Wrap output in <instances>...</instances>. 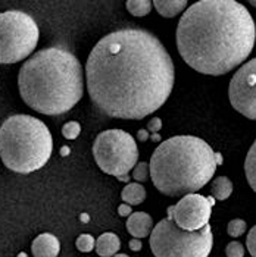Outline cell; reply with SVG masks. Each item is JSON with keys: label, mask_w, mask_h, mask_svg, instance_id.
Segmentation results:
<instances>
[{"label": "cell", "mask_w": 256, "mask_h": 257, "mask_svg": "<svg viewBox=\"0 0 256 257\" xmlns=\"http://www.w3.org/2000/svg\"><path fill=\"white\" fill-rule=\"evenodd\" d=\"M75 245H77V248L81 253H90L96 247V239L92 237L90 234H82V235H79L77 238Z\"/></svg>", "instance_id": "cell-19"}, {"label": "cell", "mask_w": 256, "mask_h": 257, "mask_svg": "<svg viewBox=\"0 0 256 257\" xmlns=\"http://www.w3.org/2000/svg\"><path fill=\"white\" fill-rule=\"evenodd\" d=\"M225 253H227V257H243L244 256V247L238 241H231L230 244H227Z\"/></svg>", "instance_id": "cell-23"}, {"label": "cell", "mask_w": 256, "mask_h": 257, "mask_svg": "<svg viewBox=\"0 0 256 257\" xmlns=\"http://www.w3.org/2000/svg\"><path fill=\"white\" fill-rule=\"evenodd\" d=\"M39 37V25L31 15L22 11L0 14V63L9 65L28 58Z\"/></svg>", "instance_id": "cell-7"}, {"label": "cell", "mask_w": 256, "mask_h": 257, "mask_svg": "<svg viewBox=\"0 0 256 257\" xmlns=\"http://www.w3.org/2000/svg\"><path fill=\"white\" fill-rule=\"evenodd\" d=\"M228 97L238 113L256 120V58L237 69L230 81Z\"/></svg>", "instance_id": "cell-9"}, {"label": "cell", "mask_w": 256, "mask_h": 257, "mask_svg": "<svg viewBox=\"0 0 256 257\" xmlns=\"http://www.w3.org/2000/svg\"><path fill=\"white\" fill-rule=\"evenodd\" d=\"M121 198L130 206H137L146 200V190L138 182H133V184L128 182L121 193Z\"/></svg>", "instance_id": "cell-15"}, {"label": "cell", "mask_w": 256, "mask_h": 257, "mask_svg": "<svg viewBox=\"0 0 256 257\" xmlns=\"http://www.w3.org/2000/svg\"><path fill=\"white\" fill-rule=\"evenodd\" d=\"M160 128H162L160 118H152L149 120V123H147V131L152 133V134H158L159 131H160Z\"/></svg>", "instance_id": "cell-25"}, {"label": "cell", "mask_w": 256, "mask_h": 257, "mask_svg": "<svg viewBox=\"0 0 256 257\" xmlns=\"http://www.w3.org/2000/svg\"><path fill=\"white\" fill-rule=\"evenodd\" d=\"M222 162H224V158H222V155L221 153H215V163L218 165H222Z\"/></svg>", "instance_id": "cell-29"}, {"label": "cell", "mask_w": 256, "mask_h": 257, "mask_svg": "<svg viewBox=\"0 0 256 257\" xmlns=\"http://www.w3.org/2000/svg\"><path fill=\"white\" fill-rule=\"evenodd\" d=\"M68 153H69V149H68V147H62V152H60V155H62V156H66Z\"/></svg>", "instance_id": "cell-30"}, {"label": "cell", "mask_w": 256, "mask_h": 257, "mask_svg": "<svg viewBox=\"0 0 256 257\" xmlns=\"http://www.w3.org/2000/svg\"><path fill=\"white\" fill-rule=\"evenodd\" d=\"M137 139L140 141H146V140H149V131L147 130H140L137 134Z\"/></svg>", "instance_id": "cell-28"}, {"label": "cell", "mask_w": 256, "mask_h": 257, "mask_svg": "<svg viewBox=\"0 0 256 257\" xmlns=\"http://www.w3.org/2000/svg\"><path fill=\"white\" fill-rule=\"evenodd\" d=\"M246 245L250 253V256L256 257V225L249 231L247 238H246Z\"/></svg>", "instance_id": "cell-24"}, {"label": "cell", "mask_w": 256, "mask_h": 257, "mask_svg": "<svg viewBox=\"0 0 256 257\" xmlns=\"http://www.w3.org/2000/svg\"><path fill=\"white\" fill-rule=\"evenodd\" d=\"M152 2L150 0H128L125 3L128 12L133 17H146L152 11Z\"/></svg>", "instance_id": "cell-18"}, {"label": "cell", "mask_w": 256, "mask_h": 257, "mask_svg": "<svg viewBox=\"0 0 256 257\" xmlns=\"http://www.w3.org/2000/svg\"><path fill=\"white\" fill-rule=\"evenodd\" d=\"M153 220L152 216L146 212H136L131 213L127 220V229L134 238H146L152 232Z\"/></svg>", "instance_id": "cell-12"}, {"label": "cell", "mask_w": 256, "mask_h": 257, "mask_svg": "<svg viewBox=\"0 0 256 257\" xmlns=\"http://www.w3.org/2000/svg\"><path fill=\"white\" fill-rule=\"evenodd\" d=\"M93 158L105 174L117 178L127 175L137 165L136 140L122 130L103 131L95 140Z\"/></svg>", "instance_id": "cell-8"}, {"label": "cell", "mask_w": 256, "mask_h": 257, "mask_svg": "<svg viewBox=\"0 0 256 257\" xmlns=\"http://www.w3.org/2000/svg\"><path fill=\"white\" fill-rule=\"evenodd\" d=\"M211 213L212 206L209 204L208 198L197 193L183 196L176 206L168 207V216L186 231H197L208 225Z\"/></svg>", "instance_id": "cell-10"}, {"label": "cell", "mask_w": 256, "mask_h": 257, "mask_svg": "<svg viewBox=\"0 0 256 257\" xmlns=\"http://www.w3.org/2000/svg\"><path fill=\"white\" fill-rule=\"evenodd\" d=\"M250 5H252V6H255V8H256V2H250Z\"/></svg>", "instance_id": "cell-36"}, {"label": "cell", "mask_w": 256, "mask_h": 257, "mask_svg": "<svg viewBox=\"0 0 256 257\" xmlns=\"http://www.w3.org/2000/svg\"><path fill=\"white\" fill-rule=\"evenodd\" d=\"M18 257H28V256H27L25 253H20V254H18Z\"/></svg>", "instance_id": "cell-35"}, {"label": "cell", "mask_w": 256, "mask_h": 257, "mask_svg": "<svg viewBox=\"0 0 256 257\" xmlns=\"http://www.w3.org/2000/svg\"><path fill=\"white\" fill-rule=\"evenodd\" d=\"M131 212H133V209H131V206H130V204H127V203L121 204V206L118 207L119 216H122V218H128V216L131 215Z\"/></svg>", "instance_id": "cell-26"}, {"label": "cell", "mask_w": 256, "mask_h": 257, "mask_svg": "<svg viewBox=\"0 0 256 257\" xmlns=\"http://www.w3.org/2000/svg\"><path fill=\"white\" fill-rule=\"evenodd\" d=\"M256 27L250 12L234 0H200L178 22L177 47L183 60L205 75H224L253 50Z\"/></svg>", "instance_id": "cell-2"}, {"label": "cell", "mask_w": 256, "mask_h": 257, "mask_svg": "<svg viewBox=\"0 0 256 257\" xmlns=\"http://www.w3.org/2000/svg\"><path fill=\"white\" fill-rule=\"evenodd\" d=\"M119 181H128L130 179V175H122V177H119Z\"/></svg>", "instance_id": "cell-33"}, {"label": "cell", "mask_w": 256, "mask_h": 257, "mask_svg": "<svg viewBox=\"0 0 256 257\" xmlns=\"http://www.w3.org/2000/svg\"><path fill=\"white\" fill-rule=\"evenodd\" d=\"M112 257H128V256H127V254H118V253H117L115 256H112Z\"/></svg>", "instance_id": "cell-34"}, {"label": "cell", "mask_w": 256, "mask_h": 257, "mask_svg": "<svg viewBox=\"0 0 256 257\" xmlns=\"http://www.w3.org/2000/svg\"><path fill=\"white\" fill-rule=\"evenodd\" d=\"M18 87L22 100L36 112L49 116L66 113L84 93L81 63L63 47L43 49L22 65Z\"/></svg>", "instance_id": "cell-3"}, {"label": "cell", "mask_w": 256, "mask_h": 257, "mask_svg": "<svg viewBox=\"0 0 256 257\" xmlns=\"http://www.w3.org/2000/svg\"><path fill=\"white\" fill-rule=\"evenodd\" d=\"M227 232L230 237H240L246 232V222L243 219H233L228 222Z\"/></svg>", "instance_id": "cell-20"}, {"label": "cell", "mask_w": 256, "mask_h": 257, "mask_svg": "<svg viewBox=\"0 0 256 257\" xmlns=\"http://www.w3.org/2000/svg\"><path fill=\"white\" fill-rule=\"evenodd\" d=\"M53 140L49 128L30 115H14L0 126V158L18 174L41 169L52 156Z\"/></svg>", "instance_id": "cell-5"}, {"label": "cell", "mask_w": 256, "mask_h": 257, "mask_svg": "<svg viewBox=\"0 0 256 257\" xmlns=\"http://www.w3.org/2000/svg\"><path fill=\"white\" fill-rule=\"evenodd\" d=\"M130 248H131L133 251H140V250H141V242H140L138 238H133V239L130 241Z\"/></svg>", "instance_id": "cell-27"}, {"label": "cell", "mask_w": 256, "mask_h": 257, "mask_svg": "<svg viewBox=\"0 0 256 257\" xmlns=\"http://www.w3.org/2000/svg\"><path fill=\"white\" fill-rule=\"evenodd\" d=\"M244 174L246 179L250 185V188L256 193V140L252 144V147L249 149L246 160H244Z\"/></svg>", "instance_id": "cell-17"}, {"label": "cell", "mask_w": 256, "mask_h": 257, "mask_svg": "<svg viewBox=\"0 0 256 257\" xmlns=\"http://www.w3.org/2000/svg\"><path fill=\"white\" fill-rule=\"evenodd\" d=\"M174 63L152 33L122 28L99 41L86 63L90 100L106 116L143 119L168 100Z\"/></svg>", "instance_id": "cell-1"}, {"label": "cell", "mask_w": 256, "mask_h": 257, "mask_svg": "<svg viewBox=\"0 0 256 257\" xmlns=\"http://www.w3.org/2000/svg\"><path fill=\"white\" fill-rule=\"evenodd\" d=\"M31 251L34 257H58L60 251V242L53 234H40L34 238Z\"/></svg>", "instance_id": "cell-11"}, {"label": "cell", "mask_w": 256, "mask_h": 257, "mask_svg": "<svg viewBox=\"0 0 256 257\" xmlns=\"http://www.w3.org/2000/svg\"><path fill=\"white\" fill-rule=\"evenodd\" d=\"M211 193L215 200H227L233 193V182L227 177H218L211 184Z\"/></svg>", "instance_id": "cell-16"}, {"label": "cell", "mask_w": 256, "mask_h": 257, "mask_svg": "<svg viewBox=\"0 0 256 257\" xmlns=\"http://www.w3.org/2000/svg\"><path fill=\"white\" fill-rule=\"evenodd\" d=\"M149 169L159 193L169 197L193 194L214 177L215 152L199 137L176 136L156 147Z\"/></svg>", "instance_id": "cell-4"}, {"label": "cell", "mask_w": 256, "mask_h": 257, "mask_svg": "<svg viewBox=\"0 0 256 257\" xmlns=\"http://www.w3.org/2000/svg\"><path fill=\"white\" fill-rule=\"evenodd\" d=\"M208 198V201H209V204H211V206H214V204H215V198L214 197H206Z\"/></svg>", "instance_id": "cell-32"}, {"label": "cell", "mask_w": 256, "mask_h": 257, "mask_svg": "<svg viewBox=\"0 0 256 257\" xmlns=\"http://www.w3.org/2000/svg\"><path fill=\"white\" fill-rule=\"evenodd\" d=\"M81 133V125L75 120H71V122H66L63 126H62V134L66 140H75Z\"/></svg>", "instance_id": "cell-22"}, {"label": "cell", "mask_w": 256, "mask_h": 257, "mask_svg": "<svg viewBox=\"0 0 256 257\" xmlns=\"http://www.w3.org/2000/svg\"><path fill=\"white\" fill-rule=\"evenodd\" d=\"M160 136L159 134H152V141H160Z\"/></svg>", "instance_id": "cell-31"}, {"label": "cell", "mask_w": 256, "mask_h": 257, "mask_svg": "<svg viewBox=\"0 0 256 257\" xmlns=\"http://www.w3.org/2000/svg\"><path fill=\"white\" fill-rule=\"evenodd\" d=\"M149 242L155 257H208L214 237L209 223L197 231H186L168 216L152 229Z\"/></svg>", "instance_id": "cell-6"}, {"label": "cell", "mask_w": 256, "mask_h": 257, "mask_svg": "<svg viewBox=\"0 0 256 257\" xmlns=\"http://www.w3.org/2000/svg\"><path fill=\"white\" fill-rule=\"evenodd\" d=\"M155 9L163 18H174L178 14L184 12L189 6L187 0H155L153 2Z\"/></svg>", "instance_id": "cell-14"}, {"label": "cell", "mask_w": 256, "mask_h": 257, "mask_svg": "<svg viewBox=\"0 0 256 257\" xmlns=\"http://www.w3.org/2000/svg\"><path fill=\"white\" fill-rule=\"evenodd\" d=\"M96 253L100 257H112L121 248V241L114 232H105L96 239Z\"/></svg>", "instance_id": "cell-13"}, {"label": "cell", "mask_w": 256, "mask_h": 257, "mask_svg": "<svg viewBox=\"0 0 256 257\" xmlns=\"http://www.w3.org/2000/svg\"><path fill=\"white\" fill-rule=\"evenodd\" d=\"M150 177V169H149V163L146 162H140L134 166V172H133V178L140 182H146Z\"/></svg>", "instance_id": "cell-21"}]
</instances>
